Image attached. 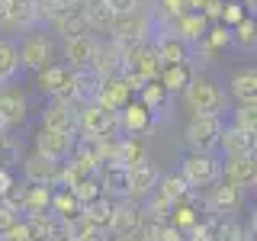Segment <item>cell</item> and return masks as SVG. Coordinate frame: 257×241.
Returning a JSON list of instances; mask_svg holds the SVG:
<instances>
[{"label":"cell","instance_id":"obj_47","mask_svg":"<svg viewBox=\"0 0 257 241\" xmlns=\"http://www.w3.org/2000/svg\"><path fill=\"white\" fill-rule=\"evenodd\" d=\"M10 183H13V174H10V171H7V167H4V164H0V196H4V193H7V190H10Z\"/></svg>","mask_w":257,"mask_h":241},{"label":"cell","instance_id":"obj_22","mask_svg":"<svg viewBox=\"0 0 257 241\" xmlns=\"http://www.w3.org/2000/svg\"><path fill=\"white\" fill-rule=\"evenodd\" d=\"M23 212H52V187L48 183H29L23 196Z\"/></svg>","mask_w":257,"mask_h":241},{"label":"cell","instance_id":"obj_37","mask_svg":"<svg viewBox=\"0 0 257 241\" xmlns=\"http://www.w3.org/2000/svg\"><path fill=\"white\" fill-rule=\"evenodd\" d=\"M196 219H199V212H196L193 206H187L183 199H180V203H174V209H171V222H174L180 231L193 228V225H196Z\"/></svg>","mask_w":257,"mask_h":241},{"label":"cell","instance_id":"obj_1","mask_svg":"<svg viewBox=\"0 0 257 241\" xmlns=\"http://www.w3.org/2000/svg\"><path fill=\"white\" fill-rule=\"evenodd\" d=\"M180 177L190 183V190H203L212 187L222 177V161L212 155V151H190L180 164Z\"/></svg>","mask_w":257,"mask_h":241},{"label":"cell","instance_id":"obj_8","mask_svg":"<svg viewBox=\"0 0 257 241\" xmlns=\"http://www.w3.org/2000/svg\"><path fill=\"white\" fill-rule=\"evenodd\" d=\"M155 183H158V171L148 158L132 164V167H125V196L128 199H145L155 190Z\"/></svg>","mask_w":257,"mask_h":241},{"label":"cell","instance_id":"obj_12","mask_svg":"<svg viewBox=\"0 0 257 241\" xmlns=\"http://www.w3.org/2000/svg\"><path fill=\"white\" fill-rule=\"evenodd\" d=\"M96 52V39L90 32H80V36H68L64 39V61L68 68H90V58Z\"/></svg>","mask_w":257,"mask_h":241},{"label":"cell","instance_id":"obj_36","mask_svg":"<svg viewBox=\"0 0 257 241\" xmlns=\"http://www.w3.org/2000/svg\"><path fill=\"white\" fill-rule=\"evenodd\" d=\"M71 193L77 196V203H80V206H87L90 199L100 196L103 190H100V180H96V174H87V177H80L74 187H71Z\"/></svg>","mask_w":257,"mask_h":241},{"label":"cell","instance_id":"obj_51","mask_svg":"<svg viewBox=\"0 0 257 241\" xmlns=\"http://www.w3.org/2000/svg\"><path fill=\"white\" fill-rule=\"evenodd\" d=\"M241 4H244V7H251V10H254V7H257V0H241Z\"/></svg>","mask_w":257,"mask_h":241},{"label":"cell","instance_id":"obj_46","mask_svg":"<svg viewBox=\"0 0 257 241\" xmlns=\"http://www.w3.org/2000/svg\"><path fill=\"white\" fill-rule=\"evenodd\" d=\"M106 7H109L112 13H125V10H135L139 0H106Z\"/></svg>","mask_w":257,"mask_h":241},{"label":"cell","instance_id":"obj_18","mask_svg":"<svg viewBox=\"0 0 257 241\" xmlns=\"http://www.w3.org/2000/svg\"><path fill=\"white\" fill-rule=\"evenodd\" d=\"M68 77H71V68H68V64L48 61L45 68H39V90L48 93V96H58L64 90V84H68Z\"/></svg>","mask_w":257,"mask_h":241},{"label":"cell","instance_id":"obj_17","mask_svg":"<svg viewBox=\"0 0 257 241\" xmlns=\"http://www.w3.org/2000/svg\"><path fill=\"white\" fill-rule=\"evenodd\" d=\"M23 171H26V180L29 183H55V174H58V161H48L45 155L32 151V155L23 161Z\"/></svg>","mask_w":257,"mask_h":241},{"label":"cell","instance_id":"obj_7","mask_svg":"<svg viewBox=\"0 0 257 241\" xmlns=\"http://www.w3.org/2000/svg\"><path fill=\"white\" fill-rule=\"evenodd\" d=\"M32 151H39V155H45L48 161H61L64 158H71V151H74V135H68V132H55V129H39L36 132V148Z\"/></svg>","mask_w":257,"mask_h":241},{"label":"cell","instance_id":"obj_4","mask_svg":"<svg viewBox=\"0 0 257 241\" xmlns=\"http://www.w3.org/2000/svg\"><path fill=\"white\" fill-rule=\"evenodd\" d=\"M80 109L77 112V129L84 135H116V129H119V112L116 109H109V106H103L100 100H87V103H80Z\"/></svg>","mask_w":257,"mask_h":241},{"label":"cell","instance_id":"obj_35","mask_svg":"<svg viewBox=\"0 0 257 241\" xmlns=\"http://www.w3.org/2000/svg\"><path fill=\"white\" fill-rule=\"evenodd\" d=\"M32 4H36V16H39V20L52 23V20H58L61 13H68L77 0H32Z\"/></svg>","mask_w":257,"mask_h":241},{"label":"cell","instance_id":"obj_11","mask_svg":"<svg viewBox=\"0 0 257 241\" xmlns=\"http://www.w3.org/2000/svg\"><path fill=\"white\" fill-rule=\"evenodd\" d=\"M16 58H20V64L39 71V68H45V64L52 61V42H48L45 36H39V32H32V36L23 39V48L16 52Z\"/></svg>","mask_w":257,"mask_h":241},{"label":"cell","instance_id":"obj_6","mask_svg":"<svg viewBox=\"0 0 257 241\" xmlns=\"http://www.w3.org/2000/svg\"><path fill=\"white\" fill-rule=\"evenodd\" d=\"M183 100H187V106L193 112H209V109H219L222 106V90L212 84V80L199 77V80H187V87H183Z\"/></svg>","mask_w":257,"mask_h":241},{"label":"cell","instance_id":"obj_9","mask_svg":"<svg viewBox=\"0 0 257 241\" xmlns=\"http://www.w3.org/2000/svg\"><path fill=\"white\" fill-rule=\"evenodd\" d=\"M42 129H55V132L74 135V132H77V112H74V103L52 96V103L42 109Z\"/></svg>","mask_w":257,"mask_h":241},{"label":"cell","instance_id":"obj_10","mask_svg":"<svg viewBox=\"0 0 257 241\" xmlns=\"http://www.w3.org/2000/svg\"><path fill=\"white\" fill-rule=\"evenodd\" d=\"M93 100H100L103 106H109V109H122L128 100H132V90H128V84L122 80V74H109V77H100V84H96V96Z\"/></svg>","mask_w":257,"mask_h":241},{"label":"cell","instance_id":"obj_30","mask_svg":"<svg viewBox=\"0 0 257 241\" xmlns=\"http://www.w3.org/2000/svg\"><path fill=\"white\" fill-rule=\"evenodd\" d=\"M158 80H161V87H164L167 93H177V90H183V87H187L190 68H187V64H164V68H161V74H158Z\"/></svg>","mask_w":257,"mask_h":241},{"label":"cell","instance_id":"obj_25","mask_svg":"<svg viewBox=\"0 0 257 241\" xmlns=\"http://www.w3.org/2000/svg\"><path fill=\"white\" fill-rule=\"evenodd\" d=\"M151 193H158V196L171 199V203H180V199H187L193 190H190V183L183 180V177H174V174L161 177V174H158V183H155V190H151Z\"/></svg>","mask_w":257,"mask_h":241},{"label":"cell","instance_id":"obj_44","mask_svg":"<svg viewBox=\"0 0 257 241\" xmlns=\"http://www.w3.org/2000/svg\"><path fill=\"white\" fill-rule=\"evenodd\" d=\"M161 7H164L167 16H174V20H177V16L187 10V0H161Z\"/></svg>","mask_w":257,"mask_h":241},{"label":"cell","instance_id":"obj_21","mask_svg":"<svg viewBox=\"0 0 257 241\" xmlns=\"http://www.w3.org/2000/svg\"><path fill=\"white\" fill-rule=\"evenodd\" d=\"M228 84H231V93L238 96V103H257V71L254 68H238Z\"/></svg>","mask_w":257,"mask_h":241},{"label":"cell","instance_id":"obj_24","mask_svg":"<svg viewBox=\"0 0 257 241\" xmlns=\"http://www.w3.org/2000/svg\"><path fill=\"white\" fill-rule=\"evenodd\" d=\"M148 119H151V112L142 103H125L122 112H119V129H125L128 135H139L148 129Z\"/></svg>","mask_w":257,"mask_h":241},{"label":"cell","instance_id":"obj_43","mask_svg":"<svg viewBox=\"0 0 257 241\" xmlns=\"http://www.w3.org/2000/svg\"><path fill=\"white\" fill-rule=\"evenodd\" d=\"M219 20L225 23V26H235V23L244 20V4L241 0H231V4H222V13H219Z\"/></svg>","mask_w":257,"mask_h":241},{"label":"cell","instance_id":"obj_39","mask_svg":"<svg viewBox=\"0 0 257 241\" xmlns=\"http://www.w3.org/2000/svg\"><path fill=\"white\" fill-rule=\"evenodd\" d=\"M238 129H247V132H257V103H241L235 109V123Z\"/></svg>","mask_w":257,"mask_h":241},{"label":"cell","instance_id":"obj_38","mask_svg":"<svg viewBox=\"0 0 257 241\" xmlns=\"http://www.w3.org/2000/svg\"><path fill=\"white\" fill-rule=\"evenodd\" d=\"M20 68V58H16V48L10 42H0V80H10Z\"/></svg>","mask_w":257,"mask_h":241},{"label":"cell","instance_id":"obj_49","mask_svg":"<svg viewBox=\"0 0 257 241\" xmlns=\"http://www.w3.org/2000/svg\"><path fill=\"white\" fill-rule=\"evenodd\" d=\"M0 26H7V0H0Z\"/></svg>","mask_w":257,"mask_h":241},{"label":"cell","instance_id":"obj_48","mask_svg":"<svg viewBox=\"0 0 257 241\" xmlns=\"http://www.w3.org/2000/svg\"><path fill=\"white\" fill-rule=\"evenodd\" d=\"M7 155H10V142H7V135L0 132V164L7 161Z\"/></svg>","mask_w":257,"mask_h":241},{"label":"cell","instance_id":"obj_50","mask_svg":"<svg viewBox=\"0 0 257 241\" xmlns=\"http://www.w3.org/2000/svg\"><path fill=\"white\" fill-rule=\"evenodd\" d=\"M103 241H106V238H103ZM109 241H135V238H119V235H112Z\"/></svg>","mask_w":257,"mask_h":241},{"label":"cell","instance_id":"obj_3","mask_svg":"<svg viewBox=\"0 0 257 241\" xmlns=\"http://www.w3.org/2000/svg\"><path fill=\"white\" fill-rule=\"evenodd\" d=\"M219 132H222L219 109L193 112V119H190V126H187V145H190V151H215Z\"/></svg>","mask_w":257,"mask_h":241},{"label":"cell","instance_id":"obj_54","mask_svg":"<svg viewBox=\"0 0 257 241\" xmlns=\"http://www.w3.org/2000/svg\"><path fill=\"white\" fill-rule=\"evenodd\" d=\"M77 4H84V0H77Z\"/></svg>","mask_w":257,"mask_h":241},{"label":"cell","instance_id":"obj_53","mask_svg":"<svg viewBox=\"0 0 257 241\" xmlns=\"http://www.w3.org/2000/svg\"><path fill=\"white\" fill-rule=\"evenodd\" d=\"M0 132H7V123H4V116H0Z\"/></svg>","mask_w":257,"mask_h":241},{"label":"cell","instance_id":"obj_28","mask_svg":"<svg viewBox=\"0 0 257 241\" xmlns=\"http://www.w3.org/2000/svg\"><path fill=\"white\" fill-rule=\"evenodd\" d=\"M112 203H116V196H109V193H100L96 199H90L87 206H80V212L90 219L96 228H106V219H109V212H112Z\"/></svg>","mask_w":257,"mask_h":241},{"label":"cell","instance_id":"obj_20","mask_svg":"<svg viewBox=\"0 0 257 241\" xmlns=\"http://www.w3.org/2000/svg\"><path fill=\"white\" fill-rule=\"evenodd\" d=\"M52 26L58 29L64 39H68V36H80V32H93L90 20H87V13H84V4H74L68 13H61L58 20H52Z\"/></svg>","mask_w":257,"mask_h":241},{"label":"cell","instance_id":"obj_29","mask_svg":"<svg viewBox=\"0 0 257 241\" xmlns=\"http://www.w3.org/2000/svg\"><path fill=\"white\" fill-rule=\"evenodd\" d=\"M52 212L58 215V219L64 222H71L74 215L80 212V203H77V196L71 193L68 187H61V190H52Z\"/></svg>","mask_w":257,"mask_h":241},{"label":"cell","instance_id":"obj_45","mask_svg":"<svg viewBox=\"0 0 257 241\" xmlns=\"http://www.w3.org/2000/svg\"><path fill=\"white\" fill-rule=\"evenodd\" d=\"M13 222H16V209H13V206H7V203H0V231L10 228Z\"/></svg>","mask_w":257,"mask_h":241},{"label":"cell","instance_id":"obj_33","mask_svg":"<svg viewBox=\"0 0 257 241\" xmlns=\"http://www.w3.org/2000/svg\"><path fill=\"white\" fill-rule=\"evenodd\" d=\"M139 96H142V106L148 112L164 109V103H167V90L161 87V80H145V87L139 90Z\"/></svg>","mask_w":257,"mask_h":241},{"label":"cell","instance_id":"obj_23","mask_svg":"<svg viewBox=\"0 0 257 241\" xmlns=\"http://www.w3.org/2000/svg\"><path fill=\"white\" fill-rule=\"evenodd\" d=\"M0 116H4L7 129L20 126L26 119V100H23L16 90H0Z\"/></svg>","mask_w":257,"mask_h":241},{"label":"cell","instance_id":"obj_2","mask_svg":"<svg viewBox=\"0 0 257 241\" xmlns=\"http://www.w3.org/2000/svg\"><path fill=\"white\" fill-rule=\"evenodd\" d=\"M148 29H151V20L135 7V10H125V13L112 16V23H109L106 32H109V39L119 48H128L135 42H145V39H148Z\"/></svg>","mask_w":257,"mask_h":241},{"label":"cell","instance_id":"obj_34","mask_svg":"<svg viewBox=\"0 0 257 241\" xmlns=\"http://www.w3.org/2000/svg\"><path fill=\"white\" fill-rule=\"evenodd\" d=\"M251 235H254V222L251 228H244L241 222H219L212 241H251Z\"/></svg>","mask_w":257,"mask_h":241},{"label":"cell","instance_id":"obj_5","mask_svg":"<svg viewBox=\"0 0 257 241\" xmlns=\"http://www.w3.org/2000/svg\"><path fill=\"white\" fill-rule=\"evenodd\" d=\"M139 222H142V206H139V199H116L112 203V212H109V219H106V231L109 235H119V238H128L135 228H139Z\"/></svg>","mask_w":257,"mask_h":241},{"label":"cell","instance_id":"obj_15","mask_svg":"<svg viewBox=\"0 0 257 241\" xmlns=\"http://www.w3.org/2000/svg\"><path fill=\"white\" fill-rule=\"evenodd\" d=\"M222 177L231 180L235 187H254V180H257L254 155H228V161H225V167H222Z\"/></svg>","mask_w":257,"mask_h":241},{"label":"cell","instance_id":"obj_26","mask_svg":"<svg viewBox=\"0 0 257 241\" xmlns=\"http://www.w3.org/2000/svg\"><path fill=\"white\" fill-rule=\"evenodd\" d=\"M155 48H158V55H161V61L164 64H187V42L183 39H177V36H161L158 42H155Z\"/></svg>","mask_w":257,"mask_h":241},{"label":"cell","instance_id":"obj_16","mask_svg":"<svg viewBox=\"0 0 257 241\" xmlns=\"http://www.w3.org/2000/svg\"><path fill=\"white\" fill-rule=\"evenodd\" d=\"M119 58H122V48L112 42V39L109 42H100V39H96V52L90 58V71L96 77H109V74L119 71Z\"/></svg>","mask_w":257,"mask_h":241},{"label":"cell","instance_id":"obj_42","mask_svg":"<svg viewBox=\"0 0 257 241\" xmlns=\"http://www.w3.org/2000/svg\"><path fill=\"white\" fill-rule=\"evenodd\" d=\"M231 29H235V39H238V42L244 45V48H247V45H254V39H257V23H254V16H251V20L244 16V20L235 23Z\"/></svg>","mask_w":257,"mask_h":241},{"label":"cell","instance_id":"obj_31","mask_svg":"<svg viewBox=\"0 0 257 241\" xmlns=\"http://www.w3.org/2000/svg\"><path fill=\"white\" fill-rule=\"evenodd\" d=\"M84 13H87V20H90V29H103V32L109 29L112 16H116L106 7V0H84Z\"/></svg>","mask_w":257,"mask_h":241},{"label":"cell","instance_id":"obj_19","mask_svg":"<svg viewBox=\"0 0 257 241\" xmlns=\"http://www.w3.org/2000/svg\"><path fill=\"white\" fill-rule=\"evenodd\" d=\"M206 29H209V20L199 10H183L177 16V39H183V42H199L206 36Z\"/></svg>","mask_w":257,"mask_h":241},{"label":"cell","instance_id":"obj_41","mask_svg":"<svg viewBox=\"0 0 257 241\" xmlns=\"http://www.w3.org/2000/svg\"><path fill=\"white\" fill-rule=\"evenodd\" d=\"M0 241H36V235H32V228L26 225V219H16L10 228H4L0 231Z\"/></svg>","mask_w":257,"mask_h":241},{"label":"cell","instance_id":"obj_14","mask_svg":"<svg viewBox=\"0 0 257 241\" xmlns=\"http://www.w3.org/2000/svg\"><path fill=\"white\" fill-rule=\"evenodd\" d=\"M241 206V187H235L231 180H215L212 193H209V212L212 215H225V212H235Z\"/></svg>","mask_w":257,"mask_h":241},{"label":"cell","instance_id":"obj_13","mask_svg":"<svg viewBox=\"0 0 257 241\" xmlns=\"http://www.w3.org/2000/svg\"><path fill=\"white\" fill-rule=\"evenodd\" d=\"M215 148H222L225 155H254L257 139H254V132H247V129H238V126H222Z\"/></svg>","mask_w":257,"mask_h":241},{"label":"cell","instance_id":"obj_40","mask_svg":"<svg viewBox=\"0 0 257 241\" xmlns=\"http://www.w3.org/2000/svg\"><path fill=\"white\" fill-rule=\"evenodd\" d=\"M203 42H206L209 48H212V52H219V48H225V45L231 42V29L225 26V23H222V26H212V29H206Z\"/></svg>","mask_w":257,"mask_h":241},{"label":"cell","instance_id":"obj_27","mask_svg":"<svg viewBox=\"0 0 257 241\" xmlns=\"http://www.w3.org/2000/svg\"><path fill=\"white\" fill-rule=\"evenodd\" d=\"M36 16V4L32 0H7V26H32Z\"/></svg>","mask_w":257,"mask_h":241},{"label":"cell","instance_id":"obj_52","mask_svg":"<svg viewBox=\"0 0 257 241\" xmlns=\"http://www.w3.org/2000/svg\"><path fill=\"white\" fill-rule=\"evenodd\" d=\"M180 241H199V238H193V235H183V238H180Z\"/></svg>","mask_w":257,"mask_h":241},{"label":"cell","instance_id":"obj_32","mask_svg":"<svg viewBox=\"0 0 257 241\" xmlns=\"http://www.w3.org/2000/svg\"><path fill=\"white\" fill-rule=\"evenodd\" d=\"M116 161H119V164H125V167H132V164H139V161H145L142 142L135 139V135H128V139H119V145H116Z\"/></svg>","mask_w":257,"mask_h":241}]
</instances>
